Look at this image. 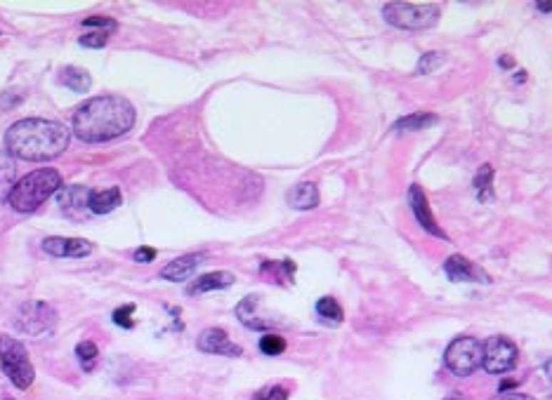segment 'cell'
Here are the masks:
<instances>
[{
  "label": "cell",
  "mask_w": 552,
  "mask_h": 400,
  "mask_svg": "<svg viewBox=\"0 0 552 400\" xmlns=\"http://www.w3.org/2000/svg\"><path fill=\"white\" fill-rule=\"evenodd\" d=\"M137 120L135 106L121 95L92 97L71 115V130L81 142L104 144L128 135Z\"/></svg>",
  "instance_id": "6da1fadb"
},
{
  "label": "cell",
  "mask_w": 552,
  "mask_h": 400,
  "mask_svg": "<svg viewBox=\"0 0 552 400\" xmlns=\"http://www.w3.org/2000/svg\"><path fill=\"white\" fill-rule=\"evenodd\" d=\"M68 142H71V130H66L61 122L45 118L17 120L5 132L7 153L29 160V163L55 160L68 149Z\"/></svg>",
  "instance_id": "7a4b0ae2"
},
{
  "label": "cell",
  "mask_w": 552,
  "mask_h": 400,
  "mask_svg": "<svg viewBox=\"0 0 552 400\" xmlns=\"http://www.w3.org/2000/svg\"><path fill=\"white\" fill-rule=\"evenodd\" d=\"M61 186H64L61 184V174L57 170H52V167H43V170H36V172H29L26 177H21L7 203L17 212H34L50 196L61 191Z\"/></svg>",
  "instance_id": "3957f363"
},
{
  "label": "cell",
  "mask_w": 552,
  "mask_h": 400,
  "mask_svg": "<svg viewBox=\"0 0 552 400\" xmlns=\"http://www.w3.org/2000/svg\"><path fill=\"white\" fill-rule=\"evenodd\" d=\"M439 5L434 3H387L382 7V17L387 24L406 31H425L439 21Z\"/></svg>",
  "instance_id": "277c9868"
},
{
  "label": "cell",
  "mask_w": 552,
  "mask_h": 400,
  "mask_svg": "<svg viewBox=\"0 0 552 400\" xmlns=\"http://www.w3.org/2000/svg\"><path fill=\"white\" fill-rule=\"evenodd\" d=\"M0 370L21 391H26L36 379V370L31 365L24 344L7 335H0Z\"/></svg>",
  "instance_id": "5b68a950"
},
{
  "label": "cell",
  "mask_w": 552,
  "mask_h": 400,
  "mask_svg": "<svg viewBox=\"0 0 552 400\" xmlns=\"http://www.w3.org/2000/svg\"><path fill=\"white\" fill-rule=\"evenodd\" d=\"M481 360H484V346L474 337H458L444 353V363L456 377L474 374L481 367Z\"/></svg>",
  "instance_id": "8992f818"
},
{
  "label": "cell",
  "mask_w": 552,
  "mask_h": 400,
  "mask_svg": "<svg viewBox=\"0 0 552 400\" xmlns=\"http://www.w3.org/2000/svg\"><path fill=\"white\" fill-rule=\"evenodd\" d=\"M55 325H57V311L48 302H36L34 299V302L21 304L17 313H14V327L31 337H41L45 332H50Z\"/></svg>",
  "instance_id": "52a82bcc"
},
{
  "label": "cell",
  "mask_w": 552,
  "mask_h": 400,
  "mask_svg": "<svg viewBox=\"0 0 552 400\" xmlns=\"http://www.w3.org/2000/svg\"><path fill=\"white\" fill-rule=\"evenodd\" d=\"M517 356L519 351L515 342H510L508 337H491L484 344V360H481V365L491 374H503L517 365Z\"/></svg>",
  "instance_id": "ba28073f"
},
{
  "label": "cell",
  "mask_w": 552,
  "mask_h": 400,
  "mask_svg": "<svg viewBox=\"0 0 552 400\" xmlns=\"http://www.w3.org/2000/svg\"><path fill=\"white\" fill-rule=\"evenodd\" d=\"M198 351L210 353V356H227V358H239L243 356V349L239 344H234L229 340V335L220 327H208L198 335L196 340Z\"/></svg>",
  "instance_id": "9c48e42d"
},
{
  "label": "cell",
  "mask_w": 552,
  "mask_h": 400,
  "mask_svg": "<svg viewBox=\"0 0 552 400\" xmlns=\"http://www.w3.org/2000/svg\"><path fill=\"white\" fill-rule=\"evenodd\" d=\"M409 205H411L413 217H416V221H418V224L423 226L425 231H427L429 236L441 238V241H449V236L444 233L439 224H436L434 214H432V210H429V203H427L425 191L420 189L418 184H413V186L409 189Z\"/></svg>",
  "instance_id": "30bf717a"
},
{
  "label": "cell",
  "mask_w": 552,
  "mask_h": 400,
  "mask_svg": "<svg viewBox=\"0 0 552 400\" xmlns=\"http://www.w3.org/2000/svg\"><path fill=\"white\" fill-rule=\"evenodd\" d=\"M444 271H446V275L454 283H484V285L491 283V275L484 271V268L472 264V261L463 255H451L446 259V264H444Z\"/></svg>",
  "instance_id": "8fae6325"
},
{
  "label": "cell",
  "mask_w": 552,
  "mask_h": 400,
  "mask_svg": "<svg viewBox=\"0 0 552 400\" xmlns=\"http://www.w3.org/2000/svg\"><path fill=\"white\" fill-rule=\"evenodd\" d=\"M43 252H48L52 257H88L92 252V243L86 238H45L43 241Z\"/></svg>",
  "instance_id": "7c38bea8"
},
{
  "label": "cell",
  "mask_w": 552,
  "mask_h": 400,
  "mask_svg": "<svg viewBox=\"0 0 552 400\" xmlns=\"http://www.w3.org/2000/svg\"><path fill=\"white\" fill-rule=\"evenodd\" d=\"M203 261V255L201 252H194V255H184V257H178L173 259L170 264L160 268V278L163 280H170V283H182V280H189L191 275H194V271L198 266H201Z\"/></svg>",
  "instance_id": "4fadbf2b"
},
{
  "label": "cell",
  "mask_w": 552,
  "mask_h": 400,
  "mask_svg": "<svg viewBox=\"0 0 552 400\" xmlns=\"http://www.w3.org/2000/svg\"><path fill=\"white\" fill-rule=\"evenodd\" d=\"M234 280H236L234 273H229V271H210V273H203V275H198V278L187 288V295L196 297V295H203V292L232 288Z\"/></svg>",
  "instance_id": "5bb4252c"
},
{
  "label": "cell",
  "mask_w": 552,
  "mask_h": 400,
  "mask_svg": "<svg viewBox=\"0 0 552 400\" xmlns=\"http://www.w3.org/2000/svg\"><path fill=\"white\" fill-rule=\"evenodd\" d=\"M123 203L121 189L111 186V189H102V191H90L88 194V212L92 214H109Z\"/></svg>",
  "instance_id": "9a60e30c"
},
{
  "label": "cell",
  "mask_w": 552,
  "mask_h": 400,
  "mask_svg": "<svg viewBox=\"0 0 552 400\" xmlns=\"http://www.w3.org/2000/svg\"><path fill=\"white\" fill-rule=\"evenodd\" d=\"M288 205L293 210H314L319 205V189L317 184L312 181H302V184H295L293 189L288 191Z\"/></svg>",
  "instance_id": "2e32d148"
},
{
  "label": "cell",
  "mask_w": 552,
  "mask_h": 400,
  "mask_svg": "<svg viewBox=\"0 0 552 400\" xmlns=\"http://www.w3.org/2000/svg\"><path fill=\"white\" fill-rule=\"evenodd\" d=\"M14 186H17V165L7 151H0V205L10 200Z\"/></svg>",
  "instance_id": "e0dca14e"
},
{
  "label": "cell",
  "mask_w": 552,
  "mask_h": 400,
  "mask_svg": "<svg viewBox=\"0 0 552 400\" xmlns=\"http://www.w3.org/2000/svg\"><path fill=\"white\" fill-rule=\"evenodd\" d=\"M59 83L68 90L73 92H88L92 88V78L86 68H78V66H64L59 73Z\"/></svg>",
  "instance_id": "ac0fdd59"
},
{
  "label": "cell",
  "mask_w": 552,
  "mask_h": 400,
  "mask_svg": "<svg viewBox=\"0 0 552 400\" xmlns=\"http://www.w3.org/2000/svg\"><path fill=\"white\" fill-rule=\"evenodd\" d=\"M255 306H257V297H245L243 302L236 306V315H239V320L243 322L245 327H250V330H267V327H270V322L262 320V318H257L255 311H252Z\"/></svg>",
  "instance_id": "d6986e66"
},
{
  "label": "cell",
  "mask_w": 552,
  "mask_h": 400,
  "mask_svg": "<svg viewBox=\"0 0 552 400\" xmlns=\"http://www.w3.org/2000/svg\"><path fill=\"white\" fill-rule=\"evenodd\" d=\"M439 122V115L434 113H411L404 115L394 122V130H406V132H416V130H427Z\"/></svg>",
  "instance_id": "ffe728a7"
},
{
  "label": "cell",
  "mask_w": 552,
  "mask_h": 400,
  "mask_svg": "<svg viewBox=\"0 0 552 400\" xmlns=\"http://www.w3.org/2000/svg\"><path fill=\"white\" fill-rule=\"evenodd\" d=\"M317 313L326 325H340L344 320L342 306L337 304V299H333V297H321L317 302Z\"/></svg>",
  "instance_id": "44dd1931"
},
{
  "label": "cell",
  "mask_w": 552,
  "mask_h": 400,
  "mask_svg": "<svg viewBox=\"0 0 552 400\" xmlns=\"http://www.w3.org/2000/svg\"><path fill=\"white\" fill-rule=\"evenodd\" d=\"M474 191H477V198L489 203L491 196H494V167L489 163H484L474 174Z\"/></svg>",
  "instance_id": "7402d4cb"
},
{
  "label": "cell",
  "mask_w": 552,
  "mask_h": 400,
  "mask_svg": "<svg viewBox=\"0 0 552 400\" xmlns=\"http://www.w3.org/2000/svg\"><path fill=\"white\" fill-rule=\"evenodd\" d=\"M76 358H78L81 363V370L83 372H92L97 367V360H99V349L97 344H92L90 340L81 342L78 346H76Z\"/></svg>",
  "instance_id": "603a6c76"
},
{
  "label": "cell",
  "mask_w": 552,
  "mask_h": 400,
  "mask_svg": "<svg viewBox=\"0 0 552 400\" xmlns=\"http://www.w3.org/2000/svg\"><path fill=\"white\" fill-rule=\"evenodd\" d=\"M262 273H267V271H272L274 275H276V283H281V280H290L293 278V273H295V264L290 259H283V261H265L262 266Z\"/></svg>",
  "instance_id": "cb8c5ba5"
},
{
  "label": "cell",
  "mask_w": 552,
  "mask_h": 400,
  "mask_svg": "<svg viewBox=\"0 0 552 400\" xmlns=\"http://www.w3.org/2000/svg\"><path fill=\"white\" fill-rule=\"evenodd\" d=\"M260 351H262L265 356H279V353L286 351V340H283L281 335H265L262 340H260Z\"/></svg>",
  "instance_id": "d4e9b609"
},
{
  "label": "cell",
  "mask_w": 552,
  "mask_h": 400,
  "mask_svg": "<svg viewBox=\"0 0 552 400\" xmlns=\"http://www.w3.org/2000/svg\"><path fill=\"white\" fill-rule=\"evenodd\" d=\"M444 59H446V57H444L441 52H427V55L420 57L416 71L423 73V75H425V73H432L434 68H439V66L444 64Z\"/></svg>",
  "instance_id": "484cf974"
},
{
  "label": "cell",
  "mask_w": 552,
  "mask_h": 400,
  "mask_svg": "<svg viewBox=\"0 0 552 400\" xmlns=\"http://www.w3.org/2000/svg\"><path fill=\"white\" fill-rule=\"evenodd\" d=\"M135 309H137L135 304H126V306H121V309L113 311V322H116V325H118V327H123V330H130V327L135 325V320H133Z\"/></svg>",
  "instance_id": "4316f807"
},
{
  "label": "cell",
  "mask_w": 552,
  "mask_h": 400,
  "mask_svg": "<svg viewBox=\"0 0 552 400\" xmlns=\"http://www.w3.org/2000/svg\"><path fill=\"white\" fill-rule=\"evenodd\" d=\"M106 41H109V33L106 31H92V33L81 36V45L83 48H104Z\"/></svg>",
  "instance_id": "83f0119b"
},
{
  "label": "cell",
  "mask_w": 552,
  "mask_h": 400,
  "mask_svg": "<svg viewBox=\"0 0 552 400\" xmlns=\"http://www.w3.org/2000/svg\"><path fill=\"white\" fill-rule=\"evenodd\" d=\"M252 400H288V389H283V386L262 389V391H257Z\"/></svg>",
  "instance_id": "f1b7e54d"
},
{
  "label": "cell",
  "mask_w": 552,
  "mask_h": 400,
  "mask_svg": "<svg viewBox=\"0 0 552 400\" xmlns=\"http://www.w3.org/2000/svg\"><path fill=\"white\" fill-rule=\"evenodd\" d=\"M83 26H92V28H104L106 33H111L113 28H116V21L109 19V17H88L86 21H83Z\"/></svg>",
  "instance_id": "f546056e"
},
{
  "label": "cell",
  "mask_w": 552,
  "mask_h": 400,
  "mask_svg": "<svg viewBox=\"0 0 552 400\" xmlns=\"http://www.w3.org/2000/svg\"><path fill=\"white\" fill-rule=\"evenodd\" d=\"M156 259V250L153 248H140L135 252V261L137 264H147V261H153Z\"/></svg>",
  "instance_id": "4dcf8cb0"
},
{
  "label": "cell",
  "mask_w": 552,
  "mask_h": 400,
  "mask_svg": "<svg viewBox=\"0 0 552 400\" xmlns=\"http://www.w3.org/2000/svg\"><path fill=\"white\" fill-rule=\"evenodd\" d=\"M491 400H533L531 396H526V394H501V396H496V398H491Z\"/></svg>",
  "instance_id": "1f68e13d"
},
{
  "label": "cell",
  "mask_w": 552,
  "mask_h": 400,
  "mask_svg": "<svg viewBox=\"0 0 552 400\" xmlns=\"http://www.w3.org/2000/svg\"><path fill=\"white\" fill-rule=\"evenodd\" d=\"M543 372H546V377L552 381V360H548L546 363V367H543Z\"/></svg>",
  "instance_id": "d6a6232c"
},
{
  "label": "cell",
  "mask_w": 552,
  "mask_h": 400,
  "mask_svg": "<svg viewBox=\"0 0 552 400\" xmlns=\"http://www.w3.org/2000/svg\"><path fill=\"white\" fill-rule=\"evenodd\" d=\"M536 7H538L541 12H552V3H538Z\"/></svg>",
  "instance_id": "836d02e7"
},
{
  "label": "cell",
  "mask_w": 552,
  "mask_h": 400,
  "mask_svg": "<svg viewBox=\"0 0 552 400\" xmlns=\"http://www.w3.org/2000/svg\"><path fill=\"white\" fill-rule=\"evenodd\" d=\"M501 66H503V68H510V66H515V61H512L510 57H503V59H501Z\"/></svg>",
  "instance_id": "e575fe53"
},
{
  "label": "cell",
  "mask_w": 552,
  "mask_h": 400,
  "mask_svg": "<svg viewBox=\"0 0 552 400\" xmlns=\"http://www.w3.org/2000/svg\"><path fill=\"white\" fill-rule=\"evenodd\" d=\"M446 400H463V398H446Z\"/></svg>",
  "instance_id": "d590c367"
}]
</instances>
